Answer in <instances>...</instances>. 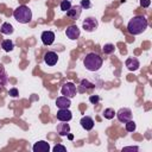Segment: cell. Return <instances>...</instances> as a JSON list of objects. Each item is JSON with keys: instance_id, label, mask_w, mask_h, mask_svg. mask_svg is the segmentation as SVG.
I'll return each instance as SVG.
<instances>
[{"instance_id": "6da1fadb", "label": "cell", "mask_w": 152, "mask_h": 152, "mask_svg": "<svg viewBox=\"0 0 152 152\" xmlns=\"http://www.w3.org/2000/svg\"><path fill=\"white\" fill-rule=\"evenodd\" d=\"M147 19L144 17V15H135L129 21H128V25H127V31L133 34V36H137V34H140L142 33L146 28H147Z\"/></svg>"}, {"instance_id": "7a4b0ae2", "label": "cell", "mask_w": 152, "mask_h": 152, "mask_svg": "<svg viewBox=\"0 0 152 152\" xmlns=\"http://www.w3.org/2000/svg\"><path fill=\"white\" fill-rule=\"evenodd\" d=\"M83 64L88 71H97L102 66V57L95 52H89L84 57Z\"/></svg>"}, {"instance_id": "3957f363", "label": "cell", "mask_w": 152, "mask_h": 152, "mask_svg": "<svg viewBox=\"0 0 152 152\" xmlns=\"http://www.w3.org/2000/svg\"><path fill=\"white\" fill-rule=\"evenodd\" d=\"M14 19L20 24H27L32 19V12L26 5H20L13 11Z\"/></svg>"}, {"instance_id": "277c9868", "label": "cell", "mask_w": 152, "mask_h": 152, "mask_svg": "<svg viewBox=\"0 0 152 152\" xmlns=\"http://www.w3.org/2000/svg\"><path fill=\"white\" fill-rule=\"evenodd\" d=\"M97 26H99V23H97V19H96L95 17H88V18H86V19L83 20V23H82V27H83V30L87 31V32H93V31H95V30L97 28Z\"/></svg>"}, {"instance_id": "5b68a950", "label": "cell", "mask_w": 152, "mask_h": 152, "mask_svg": "<svg viewBox=\"0 0 152 152\" xmlns=\"http://www.w3.org/2000/svg\"><path fill=\"white\" fill-rule=\"evenodd\" d=\"M61 91H62V95L63 96H66V97L71 99V97H74L76 95L77 89H76V86L72 82H66V83H64L62 86Z\"/></svg>"}, {"instance_id": "8992f818", "label": "cell", "mask_w": 152, "mask_h": 152, "mask_svg": "<svg viewBox=\"0 0 152 152\" xmlns=\"http://www.w3.org/2000/svg\"><path fill=\"white\" fill-rule=\"evenodd\" d=\"M115 115H116L118 120H119L120 122H122V124H125V122L132 120V110H131L129 108H125V107H124V108H120V109L115 113Z\"/></svg>"}, {"instance_id": "52a82bcc", "label": "cell", "mask_w": 152, "mask_h": 152, "mask_svg": "<svg viewBox=\"0 0 152 152\" xmlns=\"http://www.w3.org/2000/svg\"><path fill=\"white\" fill-rule=\"evenodd\" d=\"M81 12H82V7L80 5H75V6H71L70 10L66 11V17L71 20H77L81 15Z\"/></svg>"}, {"instance_id": "ba28073f", "label": "cell", "mask_w": 152, "mask_h": 152, "mask_svg": "<svg viewBox=\"0 0 152 152\" xmlns=\"http://www.w3.org/2000/svg\"><path fill=\"white\" fill-rule=\"evenodd\" d=\"M80 28L77 27V25H71V26H69L66 30H65V34H66V37L69 38V39H71V40H76L78 37H80Z\"/></svg>"}, {"instance_id": "9c48e42d", "label": "cell", "mask_w": 152, "mask_h": 152, "mask_svg": "<svg viewBox=\"0 0 152 152\" xmlns=\"http://www.w3.org/2000/svg\"><path fill=\"white\" fill-rule=\"evenodd\" d=\"M56 116H57V119H58L59 121H66V122H68V121L71 120L72 113L69 110V108H63V109H59V110L57 112Z\"/></svg>"}, {"instance_id": "30bf717a", "label": "cell", "mask_w": 152, "mask_h": 152, "mask_svg": "<svg viewBox=\"0 0 152 152\" xmlns=\"http://www.w3.org/2000/svg\"><path fill=\"white\" fill-rule=\"evenodd\" d=\"M125 64H126V68L129 71H135L140 66V62H139V59L137 57H128L126 59V63Z\"/></svg>"}, {"instance_id": "8fae6325", "label": "cell", "mask_w": 152, "mask_h": 152, "mask_svg": "<svg viewBox=\"0 0 152 152\" xmlns=\"http://www.w3.org/2000/svg\"><path fill=\"white\" fill-rule=\"evenodd\" d=\"M40 38L44 45H51L55 42V33L52 31H43Z\"/></svg>"}, {"instance_id": "7c38bea8", "label": "cell", "mask_w": 152, "mask_h": 152, "mask_svg": "<svg viewBox=\"0 0 152 152\" xmlns=\"http://www.w3.org/2000/svg\"><path fill=\"white\" fill-rule=\"evenodd\" d=\"M57 61H58V55L56 52H53V51H48L44 55V62L50 66L55 65L57 63Z\"/></svg>"}, {"instance_id": "4fadbf2b", "label": "cell", "mask_w": 152, "mask_h": 152, "mask_svg": "<svg viewBox=\"0 0 152 152\" xmlns=\"http://www.w3.org/2000/svg\"><path fill=\"white\" fill-rule=\"evenodd\" d=\"M32 150H33V152H49L50 145H49L48 141L40 140V141H37V142L33 145Z\"/></svg>"}, {"instance_id": "5bb4252c", "label": "cell", "mask_w": 152, "mask_h": 152, "mask_svg": "<svg viewBox=\"0 0 152 152\" xmlns=\"http://www.w3.org/2000/svg\"><path fill=\"white\" fill-rule=\"evenodd\" d=\"M56 106L59 108V109H63V108H69L71 106V101L69 97L66 96H59L57 97L56 100Z\"/></svg>"}, {"instance_id": "9a60e30c", "label": "cell", "mask_w": 152, "mask_h": 152, "mask_svg": "<svg viewBox=\"0 0 152 152\" xmlns=\"http://www.w3.org/2000/svg\"><path fill=\"white\" fill-rule=\"evenodd\" d=\"M56 129L61 137L68 135V133H70V126H69V124H66V121H62L61 124H58Z\"/></svg>"}, {"instance_id": "2e32d148", "label": "cell", "mask_w": 152, "mask_h": 152, "mask_svg": "<svg viewBox=\"0 0 152 152\" xmlns=\"http://www.w3.org/2000/svg\"><path fill=\"white\" fill-rule=\"evenodd\" d=\"M80 124H81L82 128H84L86 131H90V129H93V127H94V120H93L90 116H83V118L81 119Z\"/></svg>"}, {"instance_id": "e0dca14e", "label": "cell", "mask_w": 152, "mask_h": 152, "mask_svg": "<svg viewBox=\"0 0 152 152\" xmlns=\"http://www.w3.org/2000/svg\"><path fill=\"white\" fill-rule=\"evenodd\" d=\"M8 82V77H7V74L5 71V69L2 66H0V91L5 88V86L7 84Z\"/></svg>"}, {"instance_id": "ac0fdd59", "label": "cell", "mask_w": 152, "mask_h": 152, "mask_svg": "<svg viewBox=\"0 0 152 152\" xmlns=\"http://www.w3.org/2000/svg\"><path fill=\"white\" fill-rule=\"evenodd\" d=\"M0 31H1L2 34H12L13 31H14V28H13L12 24H10V23H2V25L0 27Z\"/></svg>"}, {"instance_id": "d6986e66", "label": "cell", "mask_w": 152, "mask_h": 152, "mask_svg": "<svg viewBox=\"0 0 152 152\" xmlns=\"http://www.w3.org/2000/svg\"><path fill=\"white\" fill-rule=\"evenodd\" d=\"M1 48H2L4 51L10 52V51L13 50L14 44H13V42H12L11 39H5V40H2V43H1Z\"/></svg>"}, {"instance_id": "ffe728a7", "label": "cell", "mask_w": 152, "mask_h": 152, "mask_svg": "<svg viewBox=\"0 0 152 152\" xmlns=\"http://www.w3.org/2000/svg\"><path fill=\"white\" fill-rule=\"evenodd\" d=\"M102 51H103V53H106V55H110V53H113V52L115 51V48H114L113 44L108 43V44H104V45H103Z\"/></svg>"}, {"instance_id": "44dd1931", "label": "cell", "mask_w": 152, "mask_h": 152, "mask_svg": "<svg viewBox=\"0 0 152 152\" xmlns=\"http://www.w3.org/2000/svg\"><path fill=\"white\" fill-rule=\"evenodd\" d=\"M103 116H104L106 119H108V120L113 119V118L115 116V112H114V109H113V108H106V109L103 110Z\"/></svg>"}, {"instance_id": "7402d4cb", "label": "cell", "mask_w": 152, "mask_h": 152, "mask_svg": "<svg viewBox=\"0 0 152 152\" xmlns=\"http://www.w3.org/2000/svg\"><path fill=\"white\" fill-rule=\"evenodd\" d=\"M125 127H126V131L127 132H134L135 128H137V125L133 120H129L127 122H125Z\"/></svg>"}, {"instance_id": "603a6c76", "label": "cell", "mask_w": 152, "mask_h": 152, "mask_svg": "<svg viewBox=\"0 0 152 152\" xmlns=\"http://www.w3.org/2000/svg\"><path fill=\"white\" fill-rule=\"evenodd\" d=\"M71 6H72V5H71L70 0H63V1L61 2V10L64 11V12H66L68 10H70Z\"/></svg>"}, {"instance_id": "cb8c5ba5", "label": "cell", "mask_w": 152, "mask_h": 152, "mask_svg": "<svg viewBox=\"0 0 152 152\" xmlns=\"http://www.w3.org/2000/svg\"><path fill=\"white\" fill-rule=\"evenodd\" d=\"M81 86H82L83 88H86V89H93V88L95 87V84L91 83V82H89L88 80H82V81H81Z\"/></svg>"}, {"instance_id": "d4e9b609", "label": "cell", "mask_w": 152, "mask_h": 152, "mask_svg": "<svg viewBox=\"0 0 152 152\" xmlns=\"http://www.w3.org/2000/svg\"><path fill=\"white\" fill-rule=\"evenodd\" d=\"M65 151H66V147L61 144H57L53 146V152H65Z\"/></svg>"}, {"instance_id": "484cf974", "label": "cell", "mask_w": 152, "mask_h": 152, "mask_svg": "<svg viewBox=\"0 0 152 152\" xmlns=\"http://www.w3.org/2000/svg\"><path fill=\"white\" fill-rule=\"evenodd\" d=\"M80 6L82 8H90L91 7V2H90V0H81Z\"/></svg>"}, {"instance_id": "4316f807", "label": "cell", "mask_w": 152, "mask_h": 152, "mask_svg": "<svg viewBox=\"0 0 152 152\" xmlns=\"http://www.w3.org/2000/svg\"><path fill=\"white\" fill-rule=\"evenodd\" d=\"M89 101H90L93 104H96V103L100 101V97H99V95H90V96H89Z\"/></svg>"}, {"instance_id": "83f0119b", "label": "cell", "mask_w": 152, "mask_h": 152, "mask_svg": "<svg viewBox=\"0 0 152 152\" xmlns=\"http://www.w3.org/2000/svg\"><path fill=\"white\" fill-rule=\"evenodd\" d=\"M8 94H10L12 97H17V96L19 95V93H18V89H17V88H12V89H10Z\"/></svg>"}, {"instance_id": "f1b7e54d", "label": "cell", "mask_w": 152, "mask_h": 152, "mask_svg": "<svg viewBox=\"0 0 152 152\" xmlns=\"http://www.w3.org/2000/svg\"><path fill=\"white\" fill-rule=\"evenodd\" d=\"M151 5V0H140V6L141 7H148Z\"/></svg>"}, {"instance_id": "f546056e", "label": "cell", "mask_w": 152, "mask_h": 152, "mask_svg": "<svg viewBox=\"0 0 152 152\" xmlns=\"http://www.w3.org/2000/svg\"><path fill=\"white\" fill-rule=\"evenodd\" d=\"M129 150H131V151H132V150H133V151H138V147H137V146H134V147L129 146V147H124V148H122V151H129Z\"/></svg>"}, {"instance_id": "4dcf8cb0", "label": "cell", "mask_w": 152, "mask_h": 152, "mask_svg": "<svg viewBox=\"0 0 152 152\" xmlns=\"http://www.w3.org/2000/svg\"><path fill=\"white\" fill-rule=\"evenodd\" d=\"M68 138H69L70 140H72V139H74V135H72V134H69V133H68Z\"/></svg>"}]
</instances>
